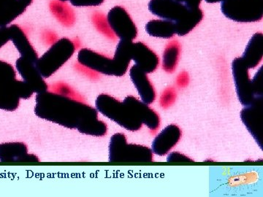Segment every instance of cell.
Segmentation results:
<instances>
[{
    "instance_id": "obj_1",
    "label": "cell",
    "mask_w": 263,
    "mask_h": 197,
    "mask_svg": "<svg viewBox=\"0 0 263 197\" xmlns=\"http://www.w3.org/2000/svg\"><path fill=\"white\" fill-rule=\"evenodd\" d=\"M34 113L40 119L81 134L103 136L108 126L100 120L96 108L64 95L46 92L36 95Z\"/></svg>"
},
{
    "instance_id": "obj_2",
    "label": "cell",
    "mask_w": 263,
    "mask_h": 197,
    "mask_svg": "<svg viewBox=\"0 0 263 197\" xmlns=\"http://www.w3.org/2000/svg\"><path fill=\"white\" fill-rule=\"evenodd\" d=\"M148 10L156 16L173 22L176 34L179 36L188 34L203 18L200 8H190L172 0H151Z\"/></svg>"
},
{
    "instance_id": "obj_3",
    "label": "cell",
    "mask_w": 263,
    "mask_h": 197,
    "mask_svg": "<svg viewBox=\"0 0 263 197\" xmlns=\"http://www.w3.org/2000/svg\"><path fill=\"white\" fill-rule=\"evenodd\" d=\"M95 108L98 113L108 117L126 130L137 131L140 130L143 126L139 117L129 105L110 95H99L95 101Z\"/></svg>"
},
{
    "instance_id": "obj_4",
    "label": "cell",
    "mask_w": 263,
    "mask_h": 197,
    "mask_svg": "<svg viewBox=\"0 0 263 197\" xmlns=\"http://www.w3.org/2000/svg\"><path fill=\"white\" fill-rule=\"evenodd\" d=\"M154 153L152 149L141 145L128 144L126 136L117 133L110 138L109 143L110 162H152Z\"/></svg>"
},
{
    "instance_id": "obj_5",
    "label": "cell",
    "mask_w": 263,
    "mask_h": 197,
    "mask_svg": "<svg viewBox=\"0 0 263 197\" xmlns=\"http://www.w3.org/2000/svg\"><path fill=\"white\" fill-rule=\"evenodd\" d=\"M76 51L75 45L68 38L57 41L41 58L35 66L45 79L53 75L72 56Z\"/></svg>"
},
{
    "instance_id": "obj_6",
    "label": "cell",
    "mask_w": 263,
    "mask_h": 197,
    "mask_svg": "<svg viewBox=\"0 0 263 197\" xmlns=\"http://www.w3.org/2000/svg\"><path fill=\"white\" fill-rule=\"evenodd\" d=\"M221 10L227 18L238 23H252L262 20L263 0H224Z\"/></svg>"
},
{
    "instance_id": "obj_7",
    "label": "cell",
    "mask_w": 263,
    "mask_h": 197,
    "mask_svg": "<svg viewBox=\"0 0 263 197\" xmlns=\"http://www.w3.org/2000/svg\"><path fill=\"white\" fill-rule=\"evenodd\" d=\"M78 62L90 70L103 75L122 77L127 73L128 69L111 58L88 48H82L78 53Z\"/></svg>"
},
{
    "instance_id": "obj_8",
    "label": "cell",
    "mask_w": 263,
    "mask_h": 197,
    "mask_svg": "<svg viewBox=\"0 0 263 197\" xmlns=\"http://www.w3.org/2000/svg\"><path fill=\"white\" fill-rule=\"evenodd\" d=\"M233 81L238 100L243 106L252 105L256 100L253 82L249 75V69L241 57L235 58L232 63ZM263 100V98H262Z\"/></svg>"
},
{
    "instance_id": "obj_9",
    "label": "cell",
    "mask_w": 263,
    "mask_h": 197,
    "mask_svg": "<svg viewBox=\"0 0 263 197\" xmlns=\"http://www.w3.org/2000/svg\"><path fill=\"white\" fill-rule=\"evenodd\" d=\"M107 22L114 34L120 40L133 41L138 35V29L127 10L115 6L109 10Z\"/></svg>"
},
{
    "instance_id": "obj_10",
    "label": "cell",
    "mask_w": 263,
    "mask_h": 197,
    "mask_svg": "<svg viewBox=\"0 0 263 197\" xmlns=\"http://www.w3.org/2000/svg\"><path fill=\"white\" fill-rule=\"evenodd\" d=\"M263 100H258L240 112V116L254 141L262 149L263 137Z\"/></svg>"
},
{
    "instance_id": "obj_11",
    "label": "cell",
    "mask_w": 263,
    "mask_h": 197,
    "mask_svg": "<svg viewBox=\"0 0 263 197\" xmlns=\"http://www.w3.org/2000/svg\"><path fill=\"white\" fill-rule=\"evenodd\" d=\"M15 67L19 75L30 86L33 92L37 94L48 91L47 83L37 70L35 63L20 57L15 62Z\"/></svg>"
},
{
    "instance_id": "obj_12",
    "label": "cell",
    "mask_w": 263,
    "mask_h": 197,
    "mask_svg": "<svg viewBox=\"0 0 263 197\" xmlns=\"http://www.w3.org/2000/svg\"><path fill=\"white\" fill-rule=\"evenodd\" d=\"M182 132L176 124H171L157 134L152 145L153 153L164 156L179 143Z\"/></svg>"
},
{
    "instance_id": "obj_13",
    "label": "cell",
    "mask_w": 263,
    "mask_h": 197,
    "mask_svg": "<svg viewBox=\"0 0 263 197\" xmlns=\"http://www.w3.org/2000/svg\"><path fill=\"white\" fill-rule=\"evenodd\" d=\"M132 60L137 67L147 74L155 72L160 65V58L155 51L142 42L133 43Z\"/></svg>"
},
{
    "instance_id": "obj_14",
    "label": "cell",
    "mask_w": 263,
    "mask_h": 197,
    "mask_svg": "<svg viewBox=\"0 0 263 197\" xmlns=\"http://www.w3.org/2000/svg\"><path fill=\"white\" fill-rule=\"evenodd\" d=\"M127 104L139 117L142 124H145L152 133L158 130L160 127V117L154 109L150 108L148 105L143 103L139 98L133 96H128L123 100Z\"/></svg>"
},
{
    "instance_id": "obj_15",
    "label": "cell",
    "mask_w": 263,
    "mask_h": 197,
    "mask_svg": "<svg viewBox=\"0 0 263 197\" xmlns=\"http://www.w3.org/2000/svg\"><path fill=\"white\" fill-rule=\"evenodd\" d=\"M16 77H0V110L15 111L20 103Z\"/></svg>"
},
{
    "instance_id": "obj_16",
    "label": "cell",
    "mask_w": 263,
    "mask_h": 197,
    "mask_svg": "<svg viewBox=\"0 0 263 197\" xmlns=\"http://www.w3.org/2000/svg\"><path fill=\"white\" fill-rule=\"evenodd\" d=\"M1 162H38L35 155L29 154L28 148L23 143H6L0 144Z\"/></svg>"
},
{
    "instance_id": "obj_17",
    "label": "cell",
    "mask_w": 263,
    "mask_h": 197,
    "mask_svg": "<svg viewBox=\"0 0 263 197\" xmlns=\"http://www.w3.org/2000/svg\"><path fill=\"white\" fill-rule=\"evenodd\" d=\"M129 77L142 101L148 105L153 103L156 100V91L147 73L134 65L129 70Z\"/></svg>"
},
{
    "instance_id": "obj_18",
    "label": "cell",
    "mask_w": 263,
    "mask_h": 197,
    "mask_svg": "<svg viewBox=\"0 0 263 197\" xmlns=\"http://www.w3.org/2000/svg\"><path fill=\"white\" fill-rule=\"evenodd\" d=\"M8 27H9L10 41H11L14 45L20 54V57L26 58L33 63H36L38 60L37 52L29 42L28 37L22 29L16 24H12Z\"/></svg>"
},
{
    "instance_id": "obj_19",
    "label": "cell",
    "mask_w": 263,
    "mask_h": 197,
    "mask_svg": "<svg viewBox=\"0 0 263 197\" xmlns=\"http://www.w3.org/2000/svg\"><path fill=\"white\" fill-rule=\"evenodd\" d=\"M263 57V34L255 33L249 41L241 58L250 69H254L262 61Z\"/></svg>"
},
{
    "instance_id": "obj_20",
    "label": "cell",
    "mask_w": 263,
    "mask_h": 197,
    "mask_svg": "<svg viewBox=\"0 0 263 197\" xmlns=\"http://www.w3.org/2000/svg\"><path fill=\"white\" fill-rule=\"evenodd\" d=\"M27 8L18 0H0V27L9 25Z\"/></svg>"
},
{
    "instance_id": "obj_21",
    "label": "cell",
    "mask_w": 263,
    "mask_h": 197,
    "mask_svg": "<svg viewBox=\"0 0 263 197\" xmlns=\"http://www.w3.org/2000/svg\"><path fill=\"white\" fill-rule=\"evenodd\" d=\"M181 46L176 40L167 43L162 56V69L167 73H174L179 64Z\"/></svg>"
},
{
    "instance_id": "obj_22",
    "label": "cell",
    "mask_w": 263,
    "mask_h": 197,
    "mask_svg": "<svg viewBox=\"0 0 263 197\" xmlns=\"http://www.w3.org/2000/svg\"><path fill=\"white\" fill-rule=\"evenodd\" d=\"M146 31L151 37L170 39L176 34L174 24L167 20H152L146 25Z\"/></svg>"
},
{
    "instance_id": "obj_23",
    "label": "cell",
    "mask_w": 263,
    "mask_h": 197,
    "mask_svg": "<svg viewBox=\"0 0 263 197\" xmlns=\"http://www.w3.org/2000/svg\"><path fill=\"white\" fill-rule=\"evenodd\" d=\"M177 94L176 89L173 87H168L164 89L163 92L161 94L160 97V105L162 109H168L172 106L176 102Z\"/></svg>"
},
{
    "instance_id": "obj_24",
    "label": "cell",
    "mask_w": 263,
    "mask_h": 197,
    "mask_svg": "<svg viewBox=\"0 0 263 197\" xmlns=\"http://www.w3.org/2000/svg\"><path fill=\"white\" fill-rule=\"evenodd\" d=\"M16 77L14 67L8 62L0 60V77Z\"/></svg>"
},
{
    "instance_id": "obj_25",
    "label": "cell",
    "mask_w": 263,
    "mask_h": 197,
    "mask_svg": "<svg viewBox=\"0 0 263 197\" xmlns=\"http://www.w3.org/2000/svg\"><path fill=\"white\" fill-rule=\"evenodd\" d=\"M70 4L77 8L97 7L103 4L105 0H69Z\"/></svg>"
},
{
    "instance_id": "obj_26",
    "label": "cell",
    "mask_w": 263,
    "mask_h": 197,
    "mask_svg": "<svg viewBox=\"0 0 263 197\" xmlns=\"http://www.w3.org/2000/svg\"><path fill=\"white\" fill-rule=\"evenodd\" d=\"M167 162L171 163H175V162L183 163V162H193L194 160L179 152H173L167 156Z\"/></svg>"
},
{
    "instance_id": "obj_27",
    "label": "cell",
    "mask_w": 263,
    "mask_h": 197,
    "mask_svg": "<svg viewBox=\"0 0 263 197\" xmlns=\"http://www.w3.org/2000/svg\"><path fill=\"white\" fill-rule=\"evenodd\" d=\"M176 82L178 87L181 88V89L186 87L190 83V76L187 72L185 71L181 72L176 77Z\"/></svg>"
},
{
    "instance_id": "obj_28",
    "label": "cell",
    "mask_w": 263,
    "mask_h": 197,
    "mask_svg": "<svg viewBox=\"0 0 263 197\" xmlns=\"http://www.w3.org/2000/svg\"><path fill=\"white\" fill-rule=\"evenodd\" d=\"M10 41L9 27H0V48Z\"/></svg>"
},
{
    "instance_id": "obj_29",
    "label": "cell",
    "mask_w": 263,
    "mask_h": 197,
    "mask_svg": "<svg viewBox=\"0 0 263 197\" xmlns=\"http://www.w3.org/2000/svg\"><path fill=\"white\" fill-rule=\"evenodd\" d=\"M172 1L187 5L190 8H200L202 0H172Z\"/></svg>"
},
{
    "instance_id": "obj_30",
    "label": "cell",
    "mask_w": 263,
    "mask_h": 197,
    "mask_svg": "<svg viewBox=\"0 0 263 197\" xmlns=\"http://www.w3.org/2000/svg\"><path fill=\"white\" fill-rule=\"evenodd\" d=\"M22 4H23L25 7H29V5H32L33 0H18Z\"/></svg>"
},
{
    "instance_id": "obj_31",
    "label": "cell",
    "mask_w": 263,
    "mask_h": 197,
    "mask_svg": "<svg viewBox=\"0 0 263 197\" xmlns=\"http://www.w3.org/2000/svg\"><path fill=\"white\" fill-rule=\"evenodd\" d=\"M208 3H220V2L224 1V0H205Z\"/></svg>"
},
{
    "instance_id": "obj_32",
    "label": "cell",
    "mask_w": 263,
    "mask_h": 197,
    "mask_svg": "<svg viewBox=\"0 0 263 197\" xmlns=\"http://www.w3.org/2000/svg\"><path fill=\"white\" fill-rule=\"evenodd\" d=\"M60 1H62V2H66V1H67V0H60Z\"/></svg>"
}]
</instances>
